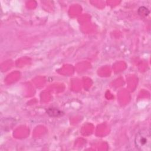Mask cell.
Here are the masks:
<instances>
[{"mask_svg":"<svg viewBox=\"0 0 151 151\" xmlns=\"http://www.w3.org/2000/svg\"><path fill=\"white\" fill-rule=\"evenodd\" d=\"M47 114L49 115L50 116H53V117L60 116L63 115V113L61 112L60 110L57 109H54V108L49 109L47 111Z\"/></svg>","mask_w":151,"mask_h":151,"instance_id":"obj_2","label":"cell"},{"mask_svg":"<svg viewBox=\"0 0 151 151\" xmlns=\"http://www.w3.org/2000/svg\"><path fill=\"white\" fill-rule=\"evenodd\" d=\"M135 144L136 148L141 151H149L151 149L150 131L144 129L139 131L135 138Z\"/></svg>","mask_w":151,"mask_h":151,"instance_id":"obj_1","label":"cell"},{"mask_svg":"<svg viewBox=\"0 0 151 151\" xmlns=\"http://www.w3.org/2000/svg\"><path fill=\"white\" fill-rule=\"evenodd\" d=\"M138 14L142 17H146L149 14V11L145 7H141L138 10Z\"/></svg>","mask_w":151,"mask_h":151,"instance_id":"obj_3","label":"cell"}]
</instances>
